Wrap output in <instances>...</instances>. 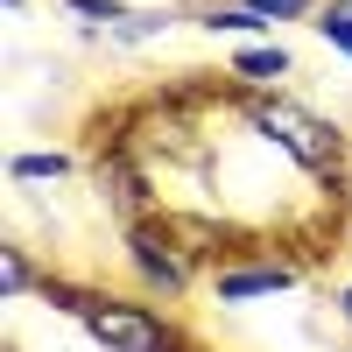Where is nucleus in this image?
I'll return each mask as SVG.
<instances>
[{
    "label": "nucleus",
    "mask_w": 352,
    "mask_h": 352,
    "mask_svg": "<svg viewBox=\"0 0 352 352\" xmlns=\"http://www.w3.org/2000/svg\"><path fill=\"white\" fill-rule=\"evenodd\" d=\"M240 113H247V127L268 141L275 155H289L303 176H317V184H345V134L317 106L289 99V92H240Z\"/></svg>",
    "instance_id": "nucleus-1"
},
{
    "label": "nucleus",
    "mask_w": 352,
    "mask_h": 352,
    "mask_svg": "<svg viewBox=\"0 0 352 352\" xmlns=\"http://www.w3.org/2000/svg\"><path fill=\"white\" fill-rule=\"evenodd\" d=\"M120 261H127V275L134 289L148 303H176V296H190V282L204 268V254L184 240V226H176V212H155V219H141L120 232Z\"/></svg>",
    "instance_id": "nucleus-2"
},
{
    "label": "nucleus",
    "mask_w": 352,
    "mask_h": 352,
    "mask_svg": "<svg viewBox=\"0 0 352 352\" xmlns=\"http://www.w3.org/2000/svg\"><path fill=\"white\" fill-rule=\"evenodd\" d=\"M85 338L99 352H190L184 331H176L148 296H113V289L85 310Z\"/></svg>",
    "instance_id": "nucleus-3"
},
{
    "label": "nucleus",
    "mask_w": 352,
    "mask_h": 352,
    "mask_svg": "<svg viewBox=\"0 0 352 352\" xmlns=\"http://www.w3.org/2000/svg\"><path fill=\"white\" fill-rule=\"evenodd\" d=\"M296 282H303V268L282 261V254H268V261H219L212 268V303H261V296H282V289H296Z\"/></svg>",
    "instance_id": "nucleus-4"
},
{
    "label": "nucleus",
    "mask_w": 352,
    "mask_h": 352,
    "mask_svg": "<svg viewBox=\"0 0 352 352\" xmlns=\"http://www.w3.org/2000/svg\"><path fill=\"white\" fill-rule=\"evenodd\" d=\"M226 78L240 85V92H282V85L296 78V56H289L282 43H240L226 56Z\"/></svg>",
    "instance_id": "nucleus-5"
},
{
    "label": "nucleus",
    "mask_w": 352,
    "mask_h": 352,
    "mask_svg": "<svg viewBox=\"0 0 352 352\" xmlns=\"http://www.w3.org/2000/svg\"><path fill=\"white\" fill-rule=\"evenodd\" d=\"M71 169H78V155H64V148H21V155H8V184H64Z\"/></svg>",
    "instance_id": "nucleus-6"
},
{
    "label": "nucleus",
    "mask_w": 352,
    "mask_h": 352,
    "mask_svg": "<svg viewBox=\"0 0 352 352\" xmlns=\"http://www.w3.org/2000/svg\"><path fill=\"white\" fill-rule=\"evenodd\" d=\"M197 28H212V36H240V43H268V21L240 0H212V8L197 14Z\"/></svg>",
    "instance_id": "nucleus-7"
},
{
    "label": "nucleus",
    "mask_w": 352,
    "mask_h": 352,
    "mask_svg": "<svg viewBox=\"0 0 352 352\" xmlns=\"http://www.w3.org/2000/svg\"><path fill=\"white\" fill-rule=\"evenodd\" d=\"M169 21H176L169 8H134L120 28H106V43H127V50L134 43H155V36H169Z\"/></svg>",
    "instance_id": "nucleus-8"
},
{
    "label": "nucleus",
    "mask_w": 352,
    "mask_h": 352,
    "mask_svg": "<svg viewBox=\"0 0 352 352\" xmlns=\"http://www.w3.org/2000/svg\"><path fill=\"white\" fill-rule=\"evenodd\" d=\"M28 289H43V275L28 268V254H21V247H0V296H8V303H21Z\"/></svg>",
    "instance_id": "nucleus-9"
},
{
    "label": "nucleus",
    "mask_w": 352,
    "mask_h": 352,
    "mask_svg": "<svg viewBox=\"0 0 352 352\" xmlns=\"http://www.w3.org/2000/svg\"><path fill=\"white\" fill-rule=\"evenodd\" d=\"M240 8H254L261 21H317V14H324V0H240Z\"/></svg>",
    "instance_id": "nucleus-10"
},
{
    "label": "nucleus",
    "mask_w": 352,
    "mask_h": 352,
    "mask_svg": "<svg viewBox=\"0 0 352 352\" xmlns=\"http://www.w3.org/2000/svg\"><path fill=\"white\" fill-rule=\"evenodd\" d=\"M310 28H317V36H324V50H338L345 64H352V14H338V8H324V14H317Z\"/></svg>",
    "instance_id": "nucleus-11"
},
{
    "label": "nucleus",
    "mask_w": 352,
    "mask_h": 352,
    "mask_svg": "<svg viewBox=\"0 0 352 352\" xmlns=\"http://www.w3.org/2000/svg\"><path fill=\"white\" fill-rule=\"evenodd\" d=\"M64 8L71 14H85V21H99V28H120L134 8H127V0H64Z\"/></svg>",
    "instance_id": "nucleus-12"
},
{
    "label": "nucleus",
    "mask_w": 352,
    "mask_h": 352,
    "mask_svg": "<svg viewBox=\"0 0 352 352\" xmlns=\"http://www.w3.org/2000/svg\"><path fill=\"white\" fill-rule=\"evenodd\" d=\"M338 317H345V331H352V282L338 289Z\"/></svg>",
    "instance_id": "nucleus-13"
},
{
    "label": "nucleus",
    "mask_w": 352,
    "mask_h": 352,
    "mask_svg": "<svg viewBox=\"0 0 352 352\" xmlns=\"http://www.w3.org/2000/svg\"><path fill=\"white\" fill-rule=\"evenodd\" d=\"M0 8H8V14H21V8H28V0H0Z\"/></svg>",
    "instance_id": "nucleus-14"
},
{
    "label": "nucleus",
    "mask_w": 352,
    "mask_h": 352,
    "mask_svg": "<svg viewBox=\"0 0 352 352\" xmlns=\"http://www.w3.org/2000/svg\"><path fill=\"white\" fill-rule=\"evenodd\" d=\"M324 8H338V14H352V0H324Z\"/></svg>",
    "instance_id": "nucleus-15"
}]
</instances>
